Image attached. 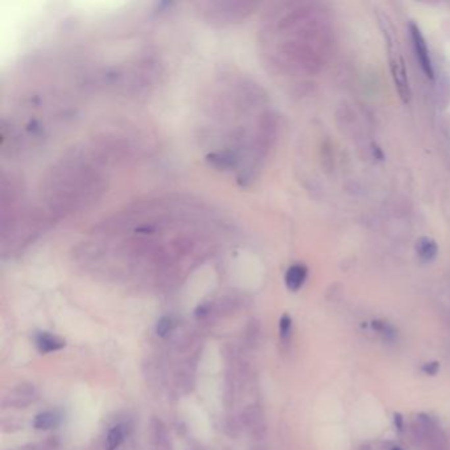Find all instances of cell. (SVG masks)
Wrapping results in <instances>:
<instances>
[{
    "label": "cell",
    "mask_w": 450,
    "mask_h": 450,
    "mask_svg": "<svg viewBox=\"0 0 450 450\" xmlns=\"http://www.w3.org/2000/svg\"><path fill=\"white\" fill-rule=\"evenodd\" d=\"M308 278V268L303 264H294L285 273V284L289 291L296 292L304 285Z\"/></svg>",
    "instance_id": "3957f363"
},
{
    "label": "cell",
    "mask_w": 450,
    "mask_h": 450,
    "mask_svg": "<svg viewBox=\"0 0 450 450\" xmlns=\"http://www.w3.org/2000/svg\"><path fill=\"white\" fill-rule=\"evenodd\" d=\"M409 35H411L412 45H413V51H415L416 58L418 61V65L421 67L422 73L429 78H434V69L433 62H432L431 53H429L428 44L425 41V37L422 35L420 27L416 22H409Z\"/></svg>",
    "instance_id": "7a4b0ae2"
},
{
    "label": "cell",
    "mask_w": 450,
    "mask_h": 450,
    "mask_svg": "<svg viewBox=\"0 0 450 450\" xmlns=\"http://www.w3.org/2000/svg\"><path fill=\"white\" fill-rule=\"evenodd\" d=\"M123 438H124L123 428H121L120 425L114 427L109 432V436H107V440H106V447H107V450H115L121 444Z\"/></svg>",
    "instance_id": "8992f818"
},
{
    "label": "cell",
    "mask_w": 450,
    "mask_h": 450,
    "mask_svg": "<svg viewBox=\"0 0 450 450\" xmlns=\"http://www.w3.org/2000/svg\"><path fill=\"white\" fill-rule=\"evenodd\" d=\"M395 425H396V428L399 429V431H402V428H403V418H402V416L399 415V413H397V415H395Z\"/></svg>",
    "instance_id": "7c38bea8"
},
{
    "label": "cell",
    "mask_w": 450,
    "mask_h": 450,
    "mask_svg": "<svg viewBox=\"0 0 450 450\" xmlns=\"http://www.w3.org/2000/svg\"><path fill=\"white\" fill-rule=\"evenodd\" d=\"M372 328L377 330L379 334H382L386 339H393L395 338V330L391 325H388L387 322L383 321H373Z\"/></svg>",
    "instance_id": "ba28073f"
},
{
    "label": "cell",
    "mask_w": 450,
    "mask_h": 450,
    "mask_svg": "<svg viewBox=\"0 0 450 450\" xmlns=\"http://www.w3.org/2000/svg\"><path fill=\"white\" fill-rule=\"evenodd\" d=\"M36 343H37V347L41 353H51L56 352V350H60L65 346V342L58 339L55 335H51L48 333H40L36 338Z\"/></svg>",
    "instance_id": "5b68a950"
},
{
    "label": "cell",
    "mask_w": 450,
    "mask_h": 450,
    "mask_svg": "<svg viewBox=\"0 0 450 450\" xmlns=\"http://www.w3.org/2000/svg\"><path fill=\"white\" fill-rule=\"evenodd\" d=\"M391 450H403V449H402V447H397V446H395V447H392V449H391Z\"/></svg>",
    "instance_id": "4fadbf2b"
},
{
    "label": "cell",
    "mask_w": 450,
    "mask_h": 450,
    "mask_svg": "<svg viewBox=\"0 0 450 450\" xmlns=\"http://www.w3.org/2000/svg\"><path fill=\"white\" fill-rule=\"evenodd\" d=\"M380 26L382 31L386 37L387 46H388V58H390V70L392 76L393 83H395L396 91L399 94L400 99L404 103H409L412 98L411 85H409L408 73H407L406 62L400 53L399 45H397V39H396L395 31L393 27L386 16L380 17Z\"/></svg>",
    "instance_id": "6da1fadb"
},
{
    "label": "cell",
    "mask_w": 450,
    "mask_h": 450,
    "mask_svg": "<svg viewBox=\"0 0 450 450\" xmlns=\"http://www.w3.org/2000/svg\"><path fill=\"white\" fill-rule=\"evenodd\" d=\"M55 415L51 413V412H44V413H40V415L36 416L33 425H35L36 429H49L55 425Z\"/></svg>",
    "instance_id": "52a82bcc"
},
{
    "label": "cell",
    "mask_w": 450,
    "mask_h": 450,
    "mask_svg": "<svg viewBox=\"0 0 450 450\" xmlns=\"http://www.w3.org/2000/svg\"><path fill=\"white\" fill-rule=\"evenodd\" d=\"M172 330V319L169 317H163L156 326V332L160 337H165Z\"/></svg>",
    "instance_id": "30bf717a"
},
{
    "label": "cell",
    "mask_w": 450,
    "mask_h": 450,
    "mask_svg": "<svg viewBox=\"0 0 450 450\" xmlns=\"http://www.w3.org/2000/svg\"><path fill=\"white\" fill-rule=\"evenodd\" d=\"M292 332V319L288 314H284L280 319V337L283 339H287Z\"/></svg>",
    "instance_id": "9c48e42d"
},
{
    "label": "cell",
    "mask_w": 450,
    "mask_h": 450,
    "mask_svg": "<svg viewBox=\"0 0 450 450\" xmlns=\"http://www.w3.org/2000/svg\"><path fill=\"white\" fill-rule=\"evenodd\" d=\"M416 251H417L418 258L421 259L422 262H432L436 259L438 254V246L436 240L429 238V236H421L420 239L416 242Z\"/></svg>",
    "instance_id": "277c9868"
},
{
    "label": "cell",
    "mask_w": 450,
    "mask_h": 450,
    "mask_svg": "<svg viewBox=\"0 0 450 450\" xmlns=\"http://www.w3.org/2000/svg\"><path fill=\"white\" fill-rule=\"evenodd\" d=\"M422 370H424L427 373H429V375H434V373L438 371V363L425 364L424 367H422Z\"/></svg>",
    "instance_id": "8fae6325"
}]
</instances>
